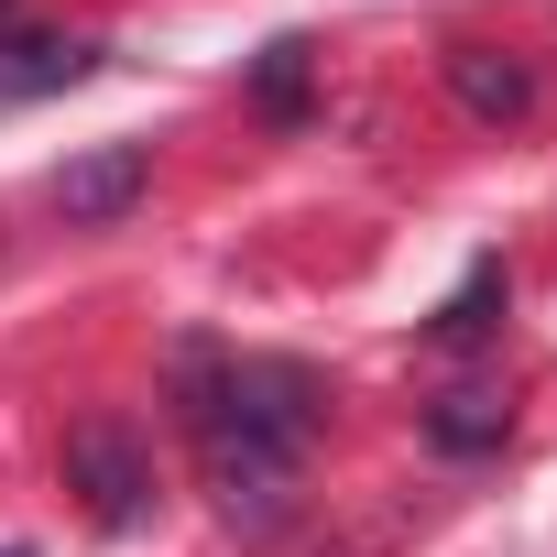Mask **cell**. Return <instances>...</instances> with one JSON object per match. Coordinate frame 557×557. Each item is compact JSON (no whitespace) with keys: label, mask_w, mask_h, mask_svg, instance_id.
Segmentation results:
<instances>
[{"label":"cell","mask_w":557,"mask_h":557,"mask_svg":"<svg viewBox=\"0 0 557 557\" xmlns=\"http://www.w3.org/2000/svg\"><path fill=\"white\" fill-rule=\"evenodd\" d=\"M251 99L273 110V121H296L307 110V45L285 34V45H262V66H251Z\"/></svg>","instance_id":"cell-8"},{"label":"cell","mask_w":557,"mask_h":557,"mask_svg":"<svg viewBox=\"0 0 557 557\" xmlns=\"http://www.w3.org/2000/svg\"><path fill=\"white\" fill-rule=\"evenodd\" d=\"M143 186H153V153L143 143H88V153H66L55 208H66V230H110V219L143 208Z\"/></svg>","instance_id":"cell-2"},{"label":"cell","mask_w":557,"mask_h":557,"mask_svg":"<svg viewBox=\"0 0 557 557\" xmlns=\"http://www.w3.org/2000/svg\"><path fill=\"white\" fill-rule=\"evenodd\" d=\"M513 437V405L492 394V383H448L437 405H426V448L437 459H481V448H503Z\"/></svg>","instance_id":"cell-5"},{"label":"cell","mask_w":557,"mask_h":557,"mask_svg":"<svg viewBox=\"0 0 557 557\" xmlns=\"http://www.w3.org/2000/svg\"><path fill=\"white\" fill-rule=\"evenodd\" d=\"M12 23H23V0H0V34H12Z\"/></svg>","instance_id":"cell-9"},{"label":"cell","mask_w":557,"mask_h":557,"mask_svg":"<svg viewBox=\"0 0 557 557\" xmlns=\"http://www.w3.org/2000/svg\"><path fill=\"white\" fill-rule=\"evenodd\" d=\"M66 492L88 503V524L132 535V524L153 513V459H143V437H132V426H110V416H88V426L66 437Z\"/></svg>","instance_id":"cell-1"},{"label":"cell","mask_w":557,"mask_h":557,"mask_svg":"<svg viewBox=\"0 0 557 557\" xmlns=\"http://www.w3.org/2000/svg\"><path fill=\"white\" fill-rule=\"evenodd\" d=\"M448 99H459L470 121H492V132H503V121H524V110H535V77H524L513 55H492V45H448Z\"/></svg>","instance_id":"cell-4"},{"label":"cell","mask_w":557,"mask_h":557,"mask_svg":"<svg viewBox=\"0 0 557 557\" xmlns=\"http://www.w3.org/2000/svg\"><path fill=\"white\" fill-rule=\"evenodd\" d=\"M492 329H503V262H470V285L426 318V339H437V350H481Z\"/></svg>","instance_id":"cell-7"},{"label":"cell","mask_w":557,"mask_h":557,"mask_svg":"<svg viewBox=\"0 0 557 557\" xmlns=\"http://www.w3.org/2000/svg\"><path fill=\"white\" fill-rule=\"evenodd\" d=\"M88 66H99V55H88V45H66V34H23V23L0 34V99H45V88H77Z\"/></svg>","instance_id":"cell-6"},{"label":"cell","mask_w":557,"mask_h":557,"mask_svg":"<svg viewBox=\"0 0 557 557\" xmlns=\"http://www.w3.org/2000/svg\"><path fill=\"white\" fill-rule=\"evenodd\" d=\"M208 437V481H219V513L230 524H285V481H296V459L285 448H262V437H230V426H197Z\"/></svg>","instance_id":"cell-3"}]
</instances>
